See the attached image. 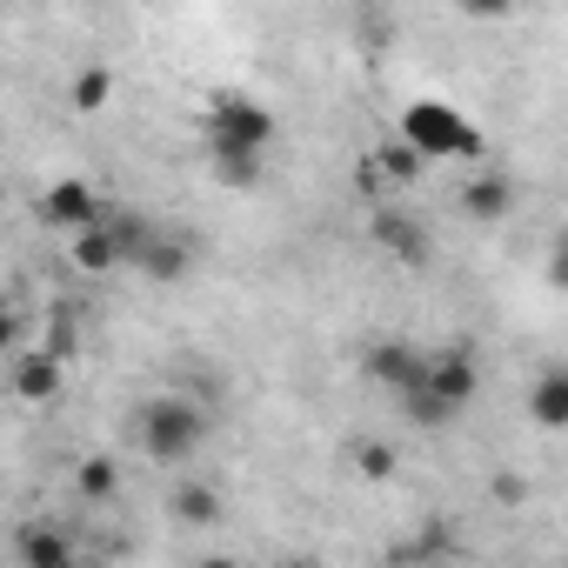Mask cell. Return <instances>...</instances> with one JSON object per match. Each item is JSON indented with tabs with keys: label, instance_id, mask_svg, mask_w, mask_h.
<instances>
[{
	"label": "cell",
	"instance_id": "obj_1",
	"mask_svg": "<svg viewBox=\"0 0 568 568\" xmlns=\"http://www.w3.org/2000/svg\"><path fill=\"white\" fill-rule=\"evenodd\" d=\"M475 388H481V375H475L468 348H442L435 368H428V382H422L415 395H402V415L422 422V428H442V422H455V415L475 402Z\"/></svg>",
	"mask_w": 568,
	"mask_h": 568
},
{
	"label": "cell",
	"instance_id": "obj_2",
	"mask_svg": "<svg viewBox=\"0 0 568 568\" xmlns=\"http://www.w3.org/2000/svg\"><path fill=\"white\" fill-rule=\"evenodd\" d=\"M201 141H207V161L221 154H267L274 148V114L247 94H214L207 114H201Z\"/></svg>",
	"mask_w": 568,
	"mask_h": 568
},
{
	"label": "cell",
	"instance_id": "obj_3",
	"mask_svg": "<svg viewBox=\"0 0 568 568\" xmlns=\"http://www.w3.org/2000/svg\"><path fill=\"white\" fill-rule=\"evenodd\" d=\"M141 448L154 455V462H187L201 442H207V408H194V402H181V395H161V402H148L141 408Z\"/></svg>",
	"mask_w": 568,
	"mask_h": 568
},
{
	"label": "cell",
	"instance_id": "obj_4",
	"mask_svg": "<svg viewBox=\"0 0 568 568\" xmlns=\"http://www.w3.org/2000/svg\"><path fill=\"white\" fill-rule=\"evenodd\" d=\"M402 134H408L428 161H455V154H475V148H481L475 128H468V114H455L448 101H415V108L402 114Z\"/></svg>",
	"mask_w": 568,
	"mask_h": 568
},
{
	"label": "cell",
	"instance_id": "obj_5",
	"mask_svg": "<svg viewBox=\"0 0 568 568\" xmlns=\"http://www.w3.org/2000/svg\"><path fill=\"white\" fill-rule=\"evenodd\" d=\"M428 368H435V355L415 348V342H375V348L362 355V375H368L375 388H388V395H415V388L428 382Z\"/></svg>",
	"mask_w": 568,
	"mask_h": 568
},
{
	"label": "cell",
	"instance_id": "obj_6",
	"mask_svg": "<svg viewBox=\"0 0 568 568\" xmlns=\"http://www.w3.org/2000/svg\"><path fill=\"white\" fill-rule=\"evenodd\" d=\"M368 241H375L382 254H395L402 267H428V227H422L408 207L375 201V207H368Z\"/></svg>",
	"mask_w": 568,
	"mask_h": 568
},
{
	"label": "cell",
	"instance_id": "obj_7",
	"mask_svg": "<svg viewBox=\"0 0 568 568\" xmlns=\"http://www.w3.org/2000/svg\"><path fill=\"white\" fill-rule=\"evenodd\" d=\"M101 214H108V201H101L88 181H54V187L41 194V221L61 227V234H81V227H94Z\"/></svg>",
	"mask_w": 568,
	"mask_h": 568
},
{
	"label": "cell",
	"instance_id": "obj_8",
	"mask_svg": "<svg viewBox=\"0 0 568 568\" xmlns=\"http://www.w3.org/2000/svg\"><path fill=\"white\" fill-rule=\"evenodd\" d=\"M74 267H88V274H114V267H128V247H121V234L108 227V214H101L94 227L74 234Z\"/></svg>",
	"mask_w": 568,
	"mask_h": 568
},
{
	"label": "cell",
	"instance_id": "obj_9",
	"mask_svg": "<svg viewBox=\"0 0 568 568\" xmlns=\"http://www.w3.org/2000/svg\"><path fill=\"white\" fill-rule=\"evenodd\" d=\"M148 281H181L187 267H194V247H187V234H168V227H154V241L141 247V261H134Z\"/></svg>",
	"mask_w": 568,
	"mask_h": 568
},
{
	"label": "cell",
	"instance_id": "obj_10",
	"mask_svg": "<svg viewBox=\"0 0 568 568\" xmlns=\"http://www.w3.org/2000/svg\"><path fill=\"white\" fill-rule=\"evenodd\" d=\"M14 555H21V568H74V541L61 528H48V521H28Z\"/></svg>",
	"mask_w": 568,
	"mask_h": 568
},
{
	"label": "cell",
	"instance_id": "obj_11",
	"mask_svg": "<svg viewBox=\"0 0 568 568\" xmlns=\"http://www.w3.org/2000/svg\"><path fill=\"white\" fill-rule=\"evenodd\" d=\"M515 207V181L508 174H475L468 187H462V214L468 221H501Z\"/></svg>",
	"mask_w": 568,
	"mask_h": 568
},
{
	"label": "cell",
	"instance_id": "obj_12",
	"mask_svg": "<svg viewBox=\"0 0 568 568\" xmlns=\"http://www.w3.org/2000/svg\"><path fill=\"white\" fill-rule=\"evenodd\" d=\"M14 395H21V402H54V395H61V355H48V348L21 355V362H14Z\"/></svg>",
	"mask_w": 568,
	"mask_h": 568
},
{
	"label": "cell",
	"instance_id": "obj_13",
	"mask_svg": "<svg viewBox=\"0 0 568 568\" xmlns=\"http://www.w3.org/2000/svg\"><path fill=\"white\" fill-rule=\"evenodd\" d=\"M528 422H535V428H568V368L535 375V388H528Z\"/></svg>",
	"mask_w": 568,
	"mask_h": 568
},
{
	"label": "cell",
	"instance_id": "obj_14",
	"mask_svg": "<svg viewBox=\"0 0 568 568\" xmlns=\"http://www.w3.org/2000/svg\"><path fill=\"white\" fill-rule=\"evenodd\" d=\"M174 521L181 528H214L221 521V488L214 481H181L174 488Z\"/></svg>",
	"mask_w": 568,
	"mask_h": 568
},
{
	"label": "cell",
	"instance_id": "obj_15",
	"mask_svg": "<svg viewBox=\"0 0 568 568\" xmlns=\"http://www.w3.org/2000/svg\"><path fill=\"white\" fill-rule=\"evenodd\" d=\"M375 168H382L388 181H415V174L428 168V154H422L408 134H395V141H382V148H375Z\"/></svg>",
	"mask_w": 568,
	"mask_h": 568
},
{
	"label": "cell",
	"instance_id": "obj_16",
	"mask_svg": "<svg viewBox=\"0 0 568 568\" xmlns=\"http://www.w3.org/2000/svg\"><path fill=\"white\" fill-rule=\"evenodd\" d=\"M207 168H214V181H221V187L247 194V187H261V174H267V154H221V161H207Z\"/></svg>",
	"mask_w": 568,
	"mask_h": 568
},
{
	"label": "cell",
	"instance_id": "obj_17",
	"mask_svg": "<svg viewBox=\"0 0 568 568\" xmlns=\"http://www.w3.org/2000/svg\"><path fill=\"white\" fill-rule=\"evenodd\" d=\"M74 481H81L88 501H114V495H121V468H114L108 455H88V462L74 468Z\"/></svg>",
	"mask_w": 568,
	"mask_h": 568
},
{
	"label": "cell",
	"instance_id": "obj_18",
	"mask_svg": "<svg viewBox=\"0 0 568 568\" xmlns=\"http://www.w3.org/2000/svg\"><path fill=\"white\" fill-rule=\"evenodd\" d=\"M108 94H114V68H81V74H74V108H81V114H101Z\"/></svg>",
	"mask_w": 568,
	"mask_h": 568
},
{
	"label": "cell",
	"instance_id": "obj_19",
	"mask_svg": "<svg viewBox=\"0 0 568 568\" xmlns=\"http://www.w3.org/2000/svg\"><path fill=\"white\" fill-rule=\"evenodd\" d=\"M355 468H362L368 481H388V475H395V448H388V442H362V448H355Z\"/></svg>",
	"mask_w": 568,
	"mask_h": 568
},
{
	"label": "cell",
	"instance_id": "obj_20",
	"mask_svg": "<svg viewBox=\"0 0 568 568\" xmlns=\"http://www.w3.org/2000/svg\"><path fill=\"white\" fill-rule=\"evenodd\" d=\"M41 348H48V355H61V362L74 355V315H68V308H54V315H48V335H41Z\"/></svg>",
	"mask_w": 568,
	"mask_h": 568
},
{
	"label": "cell",
	"instance_id": "obj_21",
	"mask_svg": "<svg viewBox=\"0 0 568 568\" xmlns=\"http://www.w3.org/2000/svg\"><path fill=\"white\" fill-rule=\"evenodd\" d=\"M455 8H462L468 21H508V8H515V0H455Z\"/></svg>",
	"mask_w": 568,
	"mask_h": 568
},
{
	"label": "cell",
	"instance_id": "obj_22",
	"mask_svg": "<svg viewBox=\"0 0 568 568\" xmlns=\"http://www.w3.org/2000/svg\"><path fill=\"white\" fill-rule=\"evenodd\" d=\"M548 281H555V288H568V234L548 247Z\"/></svg>",
	"mask_w": 568,
	"mask_h": 568
},
{
	"label": "cell",
	"instance_id": "obj_23",
	"mask_svg": "<svg viewBox=\"0 0 568 568\" xmlns=\"http://www.w3.org/2000/svg\"><path fill=\"white\" fill-rule=\"evenodd\" d=\"M495 495H501V501H521V495H528V481H521V475H501V481H495Z\"/></svg>",
	"mask_w": 568,
	"mask_h": 568
}]
</instances>
